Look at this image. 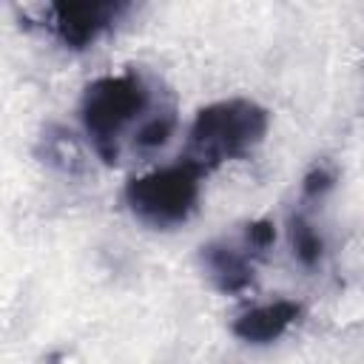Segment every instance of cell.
<instances>
[{
    "instance_id": "6da1fadb",
    "label": "cell",
    "mask_w": 364,
    "mask_h": 364,
    "mask_svg": "<svg viewBox=\"0 0 364 364\" xmlns=\"http://www.w3.org/2000/svg\"><path fill=\"white\" fill-rule=\"evenodd\" d=\"M267 134V111L253 100H219L205 105L191 131L185 159L202 173L250 154Z\"/></svg>"
},
{
    "instance_id": "7a4b0ae2",
    "label": "cell",
    "mask_w": 364,
    "mask_h": 364,
    "mask_svg": "<svg viewBox=\"0 0 364 364\" xmlns=\"http://www.w3.org/2000/svg\"><path fill=\"white\" fill-rule=\"evenodd\" d=\"M148 105L151 91L134 71L97 77L85 88L80 102L82 131L105 162H117L122 136L136 125V119L145 122Z\"/></svg>"
},
{
    "instance_id": "3957f363",
    "label": "cell",
    "mask_w": 364,
    "mask_h": 364,
    "mask_svg": "<svg viewBox=\"0 0 364 364\" xmlns=\"http://www.w3.org/2000/svg\"><path fill=\"white\" fill-rule=\"evenodd\" d=\"M199 188L202 171L182 156L173 165L134 176L125 185V205L139 222L156 230H168L191 219L199 202Z\"/></svg>"
},
{
    "instance_id": "277c9868",
    "label": "cell",
    "mask_w": 364,
    "mask_h": 364,
    "mask_svg": "<svg viewBox=\"0 0 364 364\" xmlns=\"http://www.w3.org/2000/svg\"><path fill=\"white\" fill-rule=\"evenodd\" d=\"M122 3L111 0H74V3H54L48 9L51 28L65 48H88L122 11Z\"/></svg>"
},
{
    "instance_id": "5b68a950",
    "label": "cell",
    "mask_w": 364,
    "mask_h": 364,
    "mask_svg": "<svg viewBox=\"0 0 364 364\" xmlns=\"http://www.w3.org/2000/svg\"><path fill=\"white\" fill-rule=\"evenodd\" d=\"M301 316V304L290 299L267 301L259 307H250L233 321V336L247 341V344H270L282 338Z\"/></svg>"
},
{
    "instance_id": "8992f818",
    "label": "cell",
    "mask_w": 364,
    "mask_h": 364,
    "mask_svg": "<svg viewBox=\"0 0 364 364\" xmlns=\"http://www.w3.org/2000/svg\"><path fill=\"white\" fill-rule=\"evenodd\" d=\"M202 262L216 287L225 293H239L253 282V250L228 242H213L202 247Z\"/></svg>"
},
{
    "instance_id": "52a82bcc",
    "label": "cell",
    "mask_w": 364,
    "mask_h": 364,
    "mask_svg": "<svg viewBox=\"0 0 364 364\" xmlns=\"http://www.w3.org/2000/svg\"><path fill=\"white\" fill-rule=\"evenodd\" d=\"M290 245H293V256H296L304 267L318 264V259H321V253H324V242H321L318 230H316L304 216H293V219H290Z\"/></svg>"
},
{
    "instance_id": "ba28073f",
    "label": "cell",
    "mask_w": 364,
    "mask_h": 364,
    "mask_svg": "<svg viewBox=\"0 0 364 364\" xmlns=\"http://www.w3.org/2000/svg\"><path fill=\"white\" fill-rule=\"evenodd\" d=\"M173 125H176L173 111H159V114L145 117V122H139V128L134 131V148H136V151L162 148V145L171 139Z\"/></svg>"
},
{
    "instance_id": "9c48e42d",
    "label": "cell",
    "mask_w": 364,
    "mask_h": 364,
    "mask_svg": "<svg viewBox=\"0 0 364 364\" xmlns=\"http://www.w3.org/2000/svg\"><path fill=\"white\" fill-rule=\"evenodd\" d=\"M273 239H276V228H273L270 222H264V219L250 222L247 230H245L247 250H253V253H264V250L273 245Z\"/></svg>"
},
{
    "instance_id": "30bf717a",
    "label": "cell",
    "mask_w": 364,
    "mask_h": 364,
    "mask_svg": "<svg viewBox=\"0 0 364 364\" xmlns=\"http://www.w3.org/2000/svg\"><path fill=\"white\" fill-rule=\"evenodd\" d=\"M330 185H333V173H330L327 168H316V171L304 179V193H307V196H316V193H324Z\"/></svg>"
}]
</instances>
